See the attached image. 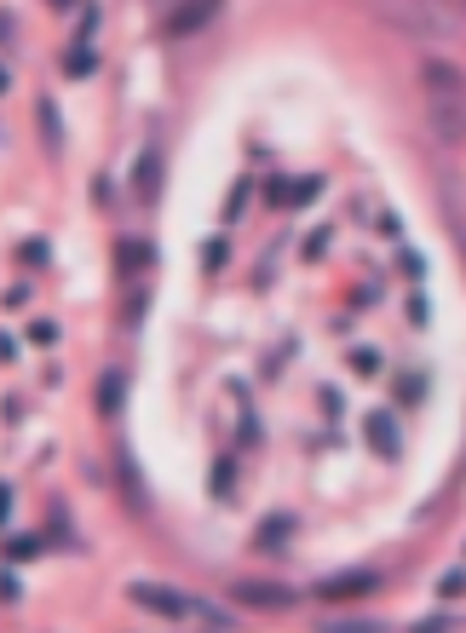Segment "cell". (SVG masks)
I'll return each mask as SVG.
<instances>
[{
	"mask_svg": "<svg viewBox=\"0 0 466 633\" xmlns=\"http://www.w3.org/2000/svg\"><path fill=\"white\" fill-rule=\"evenodd\" d=\"M351 369H357V375H374V369H380V357H374V352H351Z\"/></svg>",
	"mask_w": 466,
	"mask_h": 633,
	"instance_id": "19",
	"label": "cell"
},
{
	"mask_svg": "<svg viewBox=\"0 0 466 633\" xmlns=\"http://www.w3.org/2000/svg\"><path fill=\"white\" fill-rule=\"evenodd\" d=\"M29 340L35 346H58V323H29Z\"/></svg>",
	"mask_w": 466,
	"mask_h": 633,
	"instance_id": "17",
	"label": "cell"
},
{
	"mask_svg": "<svg viewBox=\"0 0 466 633\" xmlns=\"http://www.w3.org/2000/svg\"><path fill=\"white\" fill-rule=\"evenodd\" d=\"M52 6H75V0H52Z\"/></svg>",
	"mask_w": 466,
	"mask_h": 633,
	"instance_id": "25",
	"label": "cell"
},
{
	"mask_svg": "<svg viewBox=\"0 0 466 633\" xmlns=\"http://www.w3.org/2000/svg\"><path fill=\"white\" fill-rule=\"evenodd\" d=\"M41 133H47V144L58 150V110H52V98L41 104Z\"/></svg>",
	"mask_w": 466,
	"mask_h": 633,
	"instance_id": "16",
	"label": "cell"
},
{
	"mask_svg": "<svg viewBox=\"0 0 466 633\" xmlns=\"http://www.w3.org/2000/svg\"><path fill=\"white\" fill-rule=\"evenodd\" d=\"M219 12H225V0H179V6L162 18V29L167 35H196V29H208Z\"/></svg>",
	"mask_w": 466,
	"mask_h": 633,
	"instance_id": "2",
	"label": "cell"
},
{
	"mask_svg": "<svg viewBox=\"0 0 466 633\" xmlns=\"http://www.w3.org/2000/svg\"><path fill=\"white\" fill-rule=\"evenodd\" d=\"M133 196H139V202H156V196H162V156H156V150H144L139 167H133Z\"/></svg>",
	"mask_w": 466,
	"mask_h": 633,
	"instance_id": "6",
	"label": "cell"
},
{
	"mask_svg": "<svg viewBox=\"0 0 466 633\" xmlns=\"http://www.w3.org/2000/svg\"><path fill=\"white\" fill-rule=\"evenodd\" d=\"M93 47H87V41H81V47H70V58H64V75H75V81H81V75H93Z\"/></svg>",
	"mask_w": 466,
	"mask_h": 633,
	"instance_id": "13",
	"label": "cell"
},
{
	"mask_svg": "<svg viewBox=\"0 0 466 633\" xmlns=\"http://www.w3.org/2000/svg\"><path fill=\"white\" fill-rule=\"evenodd\" d=\"M202 265H208V271H219V265H225V242H219V236L208 242V254H202Z\"/></svg>",
	"mask_w": 466,
	"mask_h": 633,
	"instance_id": "20",
	"label": "cell"
},
{
	"mask_svg": "<svg viewBox=\"0 0 466 633\" xmlns=\"http://www.w3.org/2000/svg\"><path fill=\"white\" fill-rule=\"evenodd\" d=\"M438 593H443V599H455V593H461V570H449V576L438 582Z\"/></svg>",
	"mask_w": 466,
	"mask_h": 633,
	"instance_id": "22",
	"label": "cell"
},
{
	"mask_svg": "<svg viewBox=\"0 0 466 633\" xmlns=\"http://www.w3.org/2000/svg\"><path fill=\"white\" fill-rule=\"evenodd\" d=\"M0 363H12V340L6 334H0Z\"/></svg>",
	"mask_w": 466,
	"mask_h": 633,
	"instance_id": "24",
	"label": "cell"
},
{
	"mask_svg": "<svg viewBox=\"0 0 466 633\" xmlns=\"http://www.w3.org/2000/svg\"><path fill=\"white\" fill-rule=\"evenodd\" d=\"M185 616H196L202 628H231L236 616H225L219 605H202V599H185Z\"/></svg>",
	"mask_w": 466,
	"mask_h": 633,
	"instance_id": "11",
	"label": "cell"
},
{
	"mask_svg": "<svg viewBox=\"0 0 466 633\" xmlns=\"http://www.w3.org/2000/svg\"><path fill=\"white\" fill-rule=\"evenodd\" d=\"M380 24L403 29L415 41H455L461 35V0H374Z\"/></svg>",
	"mask_w": 466,
	"mask_h": 633,
	"instance_id": "1",
	"label": "cell"
},
{
	"mask_svg": "<svg viewBox=\"0 0 466 633\" xmlns=\"http://www.w3.org/2000/svg\"><path fill=\"white\" fill-rule=\"evenodd\" d=\"M363 432H369V449H380L386 461L397 455V421L386 415V409H380V415H369V421H363Z\"/></svg>",
	"mask_w": 466,
	"mask_h": 633,
	"instance_id": "8",
	"label": "cell"
},
{
	"mask_svg": "<svg viewBox=\"0 0 466 633\" xmlns=\"http://www.w3.org/2000/svg\"><path fill=\"white\" fill-rule=\"evenodd\" d=\"M231 461H219V467H213V495H231Z\"/></svg>",
	"mask_w": 466,
	"mask_h": 633,
	"instance_id": "18",
	"label": "cell"
},
{
	"mask_svg": "<svg viewBox=\"0 0 466 633\" xmlns=\"http://www.w3.org/2000/svg\"><path fill=\"white\" fill-rule=\"evenodd\" d=\"M432 133L443 144H461L466 139V98L449 93V98H432Z\"/></svg>",
	"mask_w": 466,
	"mask_h": 633,
	"instance_id": "3",
	"label": "cell"
},
{
	"mask_svg": "<svg viewBox=\"0 0 466 633\" xmlns=\"http://www.w3.org/2000/svg\"><path fill=\"white\" fill-rule=\"evenodd\" d=\"M127 599L144 605V610H156V616H167V622H179V616H185V593L156 587V582H133V587H127Z\"/></svg>",
	"mask_w": 466,
	"mask_h": 633,
	"instance_id": "4",
	"label": "cell"
},
{
	"mask_svg": "<svg viewBox=\"0 0 466 633\" xmlns=\"http://www.w3.org/2000/svg\"><path fill=\"white\" fill-rule=\"evenodd\" d=\"M41 553V541L35 536H18V541H6V559H35Z\"/></svg>",
	"mask_w": 466,
	"mask_h": 633,
	"instance_id": "15",
	"label": "cell"
},
{
	"mask_svg": "<svg viewBox=\"0 0 466 633\" xmlns=\"http://www.w3.org/2000/svg\"><path fill=\"white\" fill-rule=\"evenodd\" d=\"M6 513H12V490L0 484V524H6Z\"/></svg>",
	"mask_w": 466,
	"mask_h": 633,
	"instance_id": "23",
	"label": "cell"
},
{
	"mask_svg": "<svg viewBox=\"0 0 466 633\" xmlns=\"http://www.w3.org/2000/svg\"><path fill=\"white\" fill-rule=\"evenodd\" d=\"M242 208H248V185H236V190H231V202H225V219H236Z\"/></svg>",
	"mask_w": 466,
	"mask_h": 633,
	"instance_id": "21",
	"label": "cell"
},
{
	"mask_svg": "<svg viewBox=\"0 0 466 633\" xmlns=\"http://www.w3.org/2000/svg\"><path fill=\"white\" fill-rule=\"evenodd\" d=\"M420 81H426V93H432V98L461 93V70H455V64H443V58H432V64H420Z\"/></svg>",
	"mask_w": 466,
	"mask_h": 633,
	"instance_id": "7",
	"label": "cell"
},
{
	"mask_svg": "<svg viewBox=\"0 0 466 633\" xmlns=\"http://www.w3.org/2000/svg\"><path fill=\"white\" fill-rule=\"evenodd\" d=\"M288 530H294V518H288V513L265 518V530H259V547H277V541H288Z\"/></svg>",
	"mask_w": 466,
	"mask_h": 633,
	"instance_id": "14",
	"label": "cell"
},
{
	"mask_svg": "<svg viewBox=\"0 0 466 633\" xmlns=\"http://www.w3.org/2000/svg\"><path fill=\"white\" fill-rule=\"evenodd\" d=\"M121 398H127V375H121V369H104V380H98V409L116 415Z\"/></svg>",
	"mask_w": 466,
	"mask_h": 633,
	"instance_id": "10",
	"label": "cell"
},
{
	"mask_svg": "<svg viewBox=\"0 0 466 633\" xmlns=\"http://www.w3.org/2000/svg\"><path fill=\"white\" fill-rule=\"evenodd\" d=\"M374 570H357V576H334V582H323V599H357V593H374Z\"/></svg>",
	"mask_w": 466,
	"mask_h": 633,
	"instance_id": "9",
	"label": "cell"
},
{
	"mask_svg": "<svg viewBox=\"0 0 466 633\" xmlns=\"http://www.w3.org/2000/svg\"><path fill=\"white\" fill-rule=\"evenodd\" d=\"M116 265L121 271H144L150 265V242H116Z\"/></svg>",
	"mask_w": 466,
	"mask_h": 633,
	"instance_id": "12",
	"label": "cell"
},
{
	"mask_svg": "<svg viewBox=\"0 0 466 633\" xmlns=\"http://www.w3.org/2000/svg\"><path fill=\"white\" fill-rule=\"evenodd\" d=\"M236 605L288 610V605H294V587H282V582H236Z\"/></svg>",
	"mask_w": 466,
	"mask_h": 633,
	"instance_id": "5",
	"label": "cell"
}]
</instances>
